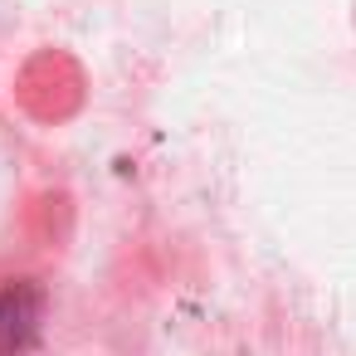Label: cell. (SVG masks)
<instances>
[{"mask_svg":"<svg viewBox=\"0 0 356 356\" xmlns=\"http://www.w3.org/2000/svg\"><path fill=\"white\" fill-rule=\"evenodd\" d=\"M35 327H40V298L30 288L0 293V356H20L35 341Z\"/></svg>","mask_w":356,"mask_h":356,"instance_id":"obj_1","label":"cell"}]
</instances>
